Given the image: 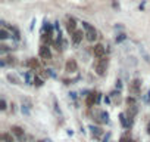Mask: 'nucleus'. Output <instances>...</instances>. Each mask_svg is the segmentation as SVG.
<instances>
[{"instance_id":"nucleus-1","label":"nucleus","mask_w":150,"mask_h":142,"mask_svg":"<svg viewBox=\"0 0 150 142\" xmlns=\"http://www.w3.org/2000/svg\"><path fill=\"white\" fill-rule=\"evenodd\" d=\"M108 58L106 56H102V58H97V61L94 62V71H96V74L103 77L106 74V68H108Z\"/></svg>"},{"instance_id":"nucleus-2","label":"nucleus","mask_w":150,"mask_h":142,"mask_svg":"<svg viewBox=\"0 0 150 142\" xmlns=\"http://www.w3.org/2000/svg\"><path fill=\"white\" fill-rule=\"evenodd\" d=\"M83 28H84V31H86V39H87L88 42H94V40L97 39V31H96V28H94L91 24L83 22Z\"/></svg>"},{"instance_id":"nucleus-3","label":"nucleus","mask_w":150,"mask_h":142,"mask_svg":"<svg viewBox=\"0 0 150 142\" xmlns=\"http://www.w3.org/2000/svg\"><path fill=\"white\" fill-rule=\"evenodd\" d=\"M128 90H129V93L134 95V96L140 95V92H141V80H140V79H134V80L129 83Z\"/></svg>"},{"instance_id":"nucleus-4","label":"nucleus","mask_w":150,"mask_h":142,"mask_svg":"<svg viewBox=\"0 0 150 142\" xmlns=\"http://www.w3.org/2000/svg\"><path fill=\"white\" fill-rule=\"evenodd\" d=\"M84 37H86V33H83V30H75V31L71 34V40H72V43H74L75 46L80 44Z\"/></svg>"},{"instance_id":"nucleus-5","label":"nucleus","mask_w":150,"mask_h":142,"mask_svg":"<svg viewBox=\"0 0 150 142\" xmlns=\"http://www.w3.org/2000/svg\"><path fill=\"white\" fill-rule=\"evenodd\" d=\"M99 101H100V95H99L97 92H90V93L87 95L86 104H87V107H93V105L97 104Z\"/></svg>"},{"instance_id":"nucleus-6","label":"nucleus","mask_w":150,"mask_h":142,"mask_svg":"<svg viewBox=\"0 0 150 142\" xmlns=\"http://www.w3.org/2000/svg\"><path fill=\"white\" fill-rule=\"evenodd\" d=\"M65 27H66L68 33H69V34H72L75 30H77V21H75V18H72V16H66Z\"/></svg>"},{"instance_id":"nucleus-7","label":"nucleus","mask_w":150,"mask_h":142,"mask_svg":"<svg viewBox=\"0 0 150 142\" xmlns=\"http://www.w3.org/2000/svg\"><path fill=\"white\" fill-rule=\"evenodd\" d=\"M38 55H40L43 59H50V58H52L50 47H49L47 44H41V46H40V50H38Z\"/></svg>"},{"instance_id":"nucleus-8","label":"nucleus","mask_w":150,"mask_h":142,"mask_svg":"<svg viewBox=\"0 0 150 142\" xmlns=\"http://www.w3.org/2000/svg\"><path fill=\"white\" fill-rule=\"evenodd\" d=\"M77 68H78V65H77V61L75 59H68L66 61V64H65V71L66 73H75Z\"/></svg>"},{"instance_id":"nucleus-9","label":"nucleus","mask_w":150,"mask_h":142,"mask_svg":"<svg viewBox=\"0 0 150 142\" xmlns=\"http://www.w3.org/2000/svg\"><path fill=\"white\" fill-rule=\"evenodd\" d=\"M105 52H106V49H105L103 44L97 43V44L93 46V55H94L96 58H102V56H105Z\"/></svg>"},{"instance_id":"nucleus-10","label":"nucleus","mask_w":150,"mask_h":142,"mask_svg":"<svg viewBox=\"0 0 150 142\" xmlns=\"http://www.w3.org/2000/svg\"><path fill=\"white\" fill-rule=\"evenodd\" d=\"M137 113H138V107H137V105H129L125 114H127V117H128V120H129V121L132 123V118L135 117V114H137Z\"/></svg>"},{"instance_id":"nucleus-11","label":"nucleus","mask_w":150,"mask_h":142,"mask_svg":"<svg viewBox=\"0 0 150 142\" xmlns=\"http://www.w3.org/2000/svg\"><path fill=\"white\" fill-rule=\"evenodd\" d=\"M90 130H91V135H93L96 139L102 138V135H103V130H102L99 126H94V124H91V126H90Z\"/></svg>"},{"instance_id":"nucleus-12","label":"nucleus","mask_w":150,"mask_h":142,"mask_svg":"<svg viewBox=\"0 0 150 142\" xmlns=\"http://www.w3.org/2000/svg\"><path fill=\"white\" fill-rule=\"evenodd\" d=\"M12 133L16 136V138H22L24 135H25V130L22 129V127H19V126H12Z\"/></svg>"},{"instance_id":"nucleus-13","label":"nucleus","mask_w":150,"mask_h":142,"mask_svg":"<svg viewBox=\"0 0 150 142\" xmlns=\"http://www.w3.org/2000/svg\"><path fill=\"white\" fill-rule=\"evenodd\" d=\"M25 65L34 71V70H37V68H38V65H40V64H38V61H37L35 58H30V59L27 61V64H25Z\"/></svg>"},{"instance_id":"nucleus-14","label":"nucleus","mask_w":150,"mask_h":142,"mask_svg":"<svg viewBox=\"0 0 150 142\" xmlns=\"http://www.w3.org/2000/svg\"><path fill=\"white\" fill-rule=\"evenodd\" d=\"M127 118H128V117H127V114H125V113L119 114V120H121V124H122V126H124L125 129H128V127H129V126L132 124V123H131L129 120H127Z\"/></svg>"},{"instance_id":"nucleus-15","label":"nucleus","mask_w":150,"mask_h":142,"mask_svg":"<svg viewBox=\"0 0 150 142\" xmlns=\"http://www.w3.org/2000/svg\"><path fill=\"white\" fill-rule=\"evenodd\" d=\"M0 139H2L3 142H15L12 132H11V133H2V135H0Z\"/></svg>"},{"instance_id":"nucleus-16","label":"nucleus","mask_w":150,"mask_h":142,"mask_svg":"<svg viewBox=\"0 0 150 142\" xmlns=\"http://www.w3.org/2000/svg\"><path fill=\"white\" fill-rule=\"evenodd\" d=\"M34 80H35V74L34 73H25V82H27V85H34Z\"/></svg>"},{"instance_id":"nucleus-17","label":"nucleus","mask_w":150,"mask_h":142,"mask_svg":"<svg viewBox=\"0 0 150 142\" xmlns=\"http://www.w3.org/2000/svg\"><path fill=\"white\" fill-rule=\"evenodd\" d=\"M99 117H100V121L102 123H109V114L106 111H100L99 113Z\"/></svg>"},{"instance_id":"nucleus-18","label":"nucleus","mask_w":150,"mask_h":142,"mask_svg":"<svg viewBox=\"0 0 150 142\" xmlns=\"http://www.w3.org/2000/svg\"><path fill=\"white\" fill-rule=\"evenodd\" d=\"M6 77H8V80H9L11 83H13V85H19V79H18L15 74H8Z\"/></svg>"},{"instance_id":"nucleus-19","label":"nucleus","mask_w":150,"mask_h":142,"mask_svg":"<svg viewBox=\"0 0 150 142\" xmlns=\"http://www.w3.org/2000/svg\"><path fill=\"white\" fill-rule=\"evenodd\" d=\"M8 37H12V36H9V33L6 31V28H2V30H0V39H2V40H6Z\"/></svg>"},{"instance_id":"nucleus-20","label":"nucleus","mask_w":150,"mask_h":142,"mask_svg":"<svg viewBox=\"0 0 150 142\" xmlns=\"http://www.w3.org/2000/svg\"><path fill=\"white\" fill-rule=\"evenodd\" d=\"M125 102L128 104V107H129V105H137V101H135V96H128V98L125 99Z\"/></svg>"},{"instance_id":"nucleus-21","label":"nucleus","mask_w":150,"mask_h":142,"mask_svg":"<svg viewBox=\"0 0 150 142\" xmlns=\"http://www.w3.org/2000/svg\"><path fill=\"white\" fill-rule=\"evenodd\" d=\"M34 85H35L37 87H41V86L44 85V83H43V79H40V77H37V76H35V80H34Z\"/></svg>"},{"instance_id":"nucleus-22","label":"nucleus","mask_w":150,"mask_h":142,"mask_svg":"<svg viewBox=\"0 0 150 142\" xmlns=\"http://www.w3.org/2000/svg\"><path fill=\"white\" fill-rule=\"evenodd\" d=\"M125 39H127V36H125V34L122 33V34L116 36V43H121V42H122V40H125Z\"/></svg>"},{"instance_id":"nucleus-23","label":"nucleus","mask_w":150,"mask_h":142,"mask_svg":"<svg viewBox=\"0 0 150 142\" xmlns=\"http://www.w3.org/2000/svg\"><path fill=\"white\" fill-rule=\"evenodd\" d=\"M22 113L25 115H30V105H22Z\"/></svg>"},{"instance_id":"nucleus-24","label":"nucleus","mask_w":150,"mask_h":142,"mask_svg":"<svg viewBox=\"0 0 150 142\" xmlns=\"http://www.w3.org/2000/svg\"><path fill=\"white\" fill-rule=\"evenodd\" d=\"M0 105H2V107H0V108H2V110H6V108H8V107H6L8 104H6V101H5V98H2V102H0Z\"/></svg>"},{"instance_id":"nucleus-25","label":"nucleus","mask_w":150,"mask_h":142,"mask_svg":"<svg viewBox=\"0 0 150 142\" xmlns=\"http://www.w3.org/2000/svg\"><path fill=\"white\" fill-rule=\"evenodd\" d=\"M121 87H122V85H121V80H118V82H116V89H118V90H121Z\"/></svg>"},{"instance_id":"nucleus-26","label":"nucleus","mask_w":150,"mask_h":142,"mask_svg":"<svg viewBox=\"0 0 150 142\" xmlns=\"http://www.w3.org/2000/svg\"><path fill=\"white\" fill-rule=\"evenodd\" d=\"M147 133L150 135V121H149V124H147Z\"/></svg>"},{"instance_id":"nucleus-27","label":"nucleus","mask_w":150,"mask_h":142,"mask_svg":"<svg viewBox=\"0 0 150 142\" xmlns=\"http://www.w3.org/2000/svg\"><path fill=\"white\" fill-rule=\"evenodd\" d=\"M38 142H46V141H38Z\"/></svg>"}]
</instances>
